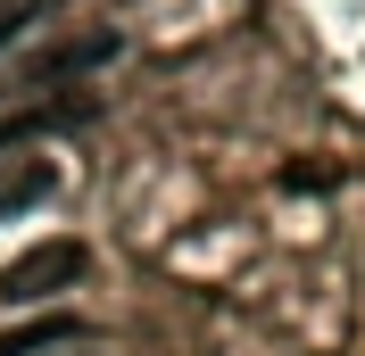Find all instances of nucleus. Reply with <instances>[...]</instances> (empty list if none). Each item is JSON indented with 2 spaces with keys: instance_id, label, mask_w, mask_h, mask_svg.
Instances as JSON below:
<instances>
[{
  "instance_id": "1",
  "label": "nucleus",
  "mask_w": 365,
  "mask_h": 356,
  "mask_svg": "<svg viewBox=\"0 0 365 356\" xmlns=\"http://www.w3.org/2000/svg\"><path fill=\"white\" fill-rule=\"evenodd\" d=\"M83 273H91V248H83V241H34L25 257H9L0 298H9V307H50V298L75 290Z\"/></svg>"
},
{
  "instance_id": "4",
  "label": "nucleus",
  "mask_w": 365,
  "mask_h": 356,
  "mask_svg": "<svg viewBox=\"0 0 365 356\" xmlns=\"http://www.w3.org/2000/svg\"><path fill=\"white\" fill-rule=\"evenodd\" d=\"M58 340H75V315H50V323H34V332H9L0 356H34V348H58Z\"/></svg>"
},
{
  "instance_id": "3",
  "label": "nucleus",
  "mask_w": 365,
  "mask_h": 356,
  "mask_svg": "<svg viewBox=\"0 0 365 356\" xmlns=\"http://www.w3.org/2000/svg\"><path fill=\"white\" fill-rule=\"evenodd\" d=\"M108 33H91V42H67V50H50L42 67H34V83H58V75H83V67H100V58H108Z\"/></svg>"
},
{
  "instance_id": "2",
  "label": "nucleus",
  "mask_w": 365,
  "mask_h": 356,
  "mask_svg": "<svg viewBox=\"0 0 365 356\" xmlns=\"http://www.w3.org/2000/svg\"><path fill=\"white\" fill-rule=\"evenodd\" d=\"M58 191V166H17V174H0V216H17V207H34V199H50Z\"/></svg>"
}]
</instances>
